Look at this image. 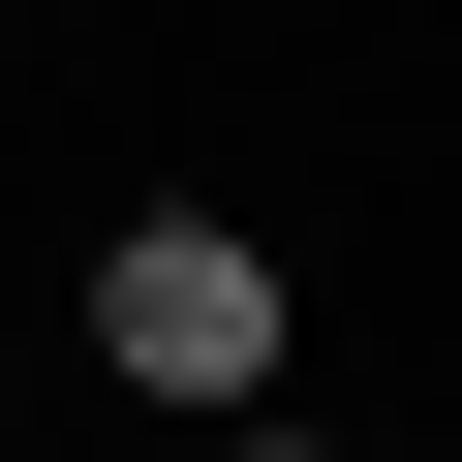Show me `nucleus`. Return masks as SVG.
Returning <instances> with one entry per match:
<instances>
[{"label":"nucleus","instance_id":"obj_2","mask_svg":"<svg viewBox=\"0 0 462 462\" xmlns=\"http://www.w3.org/2000/svg\"><path fill=\"white\" fill-rule=\"evenodd\" d=\"M216 462H339V431H216Z\"/></svg>","mask_w":462,"mask_h":462},{"label":"nucleus","instance_id":"obj_1","mask_svg":"<svg viewBox=\"0 0 462 462\" xmlns=\"http://www.w3.org/2000/svg\"><path fill=\"white\" fill-rule=\"evenodd\" d=\"M93 370H124V401H185V431H278L309 278L247 247V216H93Z\"/></svg>","mask_w":462,"mask_h":462}]
</instances>
